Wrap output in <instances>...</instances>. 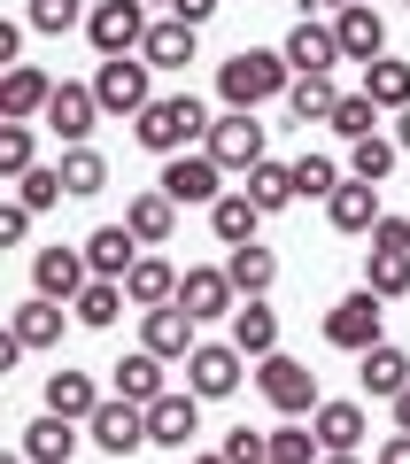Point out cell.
<instances>
[{
    "label": "cell",
    "mask_w": 410,
    "mask_h": 464,
    "mask_svg": "<svg viewBox=\"0 0 410 464\" xmlns=\"http://www.w3.org/2000/svg\"><path fill=\"white\" fill-rule=\"evenodd\" d=\"M333 109H341L333 70H317V78H295V85H287V116H295V124H326Z\"/></svg>",
    "instance_id": "d6a6232c"
},
{
    "label": "cell",
    "mask_w": 410,
    "mask_h": 464,
    "mask_svg": "<svg viewBox=\"0 0 410 464\" xmlns=\"http://www.w3.org/2000/svg\"><path fill=\"white\" fill-rule=\"evenodd\" d=\"M225 457H232V464H271V433L232 426V433H225Z\"/></svg>",
    "instance_id": "bcb514c9"
},
{
    "label": "cell",
    "mask_w": 410,
    "mask_h": 464,
    "mask_svg": "<svg viewBox=\"0 0 410 464\" xmlns=\"http://www.w3.org/2000/svg\"><path fill=\"white\" fill-rule=\"evenodd\" d=\"M317 8H333V16H341V8H348V0H317Z\"/></svg>",
    "instance_id": "680465c9"
},
{
    "label": "cell",
    "mask_w": 410,
    "mask_h": 464,
    "mask_svg": "<svg viewBox=\"0 0 410 464\" xmlns=\"http://www.w3.org/2000/svg\"><path fill=\"white\" fill-rule=\"evenodd\" d=\"M39 124H47L63 148H85V140H93V124H101V93H93V85H70V78H63Z\"/></svg>",
    "instance_id": "8fae6325"
},
{
    "label": "cell",
    "mask_w": 410,
    "mask_h": 464,
    "mask_svg": "<svg viewBox=\"0 0 410 464\" xmlns=\"http://www.w3.org/2000/svg\"><path fill=\"white\" fill-rule=\"evenodd\" d=\"M395 155H403V148H395V132H372V140H348V179H387V170H395Z\"/></svg>",
    "instance_id": "ab89813d"
},
{
    "label": "cell",
    "mask_w": 410,
    "mask_h": 464,
    "mask_svg": "<svg viewBox=\"0 0 410 464\" xmlns=\"http://www.w3.org/2000/svg\"><path fill=\"white\" fill-rule=\"evenodd\" d=\"M109 372H116V395H124V402H140V411L171 395V380H163V356H155V348H132V356H116Z\"/></svg>",
    "instance_id": "44dd1931"
},
{
    "label": "cell",
    "mask_w": 410,
    "mask_h": 464,
    "mask_svg": "<svg viewBox=\"0 0 410 464\" xmlns=\"http://www.w3.org/2000/svg\"><path fill=\"white\" fill-rule=\"evenodd\" d=\"M93 93H101V116H140L155 101V63L148 54H101Z\"/></svg>",
    "instance_id": "3957f363"
},
{
    "label": "cell",
    "mask_w": 410,
    "mask_h": 464,
    "mask_svg": "<svg viewBox=\"0 0 410 464\" xmlns=\"http://www.w3.org/2000/svg\"><path fill=\"white\" fill-rule=\"evenodd\" d=\"M140 348H155L163 364H186L201 348V317L186 302H163V310H140Z\"/></svg>",
    "instance_id": "9c48e42d"
},
{
    "label": "cell",
    "mask_w": 410,
    "mask_h": 464,
    "mask_svg": "<svg viewBox=\"0 0 410 464\" xmlns=\"http://www.w3.org/2000/svg\"><path fill=\"white\" fill-rule=\"evenodd\" d=\"M24 32H32V24H0V63H16V54H24Z\"/></svg>",
    "instance_id": "816d5d0a"
},
{
    "label": "cell",
    "mask_w": 410,
    "mask_h": 464,
    "mask_svg": "<svg viewBox=\"0 0 410 464\" xmlns=\"http://www.w3.org/2000/svg\"><path fill=\"white\" fill-rule=\"evenodd\" d=\"M194 464H232V457H225V449H217V457H194Z\"/></svg>",
    "instance_id": "6f0895ef"
},
{
    "label": "cell",
    "mask_w": 410,
    "mask_h": 464,
    "mask_svg": "<svg viewBox=\"0 0 410 464\" xmlns=\"http://www.w3.org/2000/svg\"><path fill=\"white\" fill-rule=\"evenodd\" d=\"M194 433H201V395L194 387H186V395L171 387L163 402H148V449H186Z\"/></svg>",
    "instance_id": "9a60e30c"
},
{
    "label": "cell",
    "mask_w": 410,
    "mask_h": 464,
    "mask_svg": "<svg viewBox=\"0 0 410 464\" xmlns=\"http://www.w3.org/2000/svg\"><path fill=\"white\" fill-rule=\"evenodd\" d=\"M0 464H32V457H24V449H8V457H0Z\"/></svg>",
    "instance_id": "9f6ffc18"
},
{
    "label": "cell",
    "mask_w": 410,
    "mask_h": 464,
    "mask_svg": "<svg viewBox=\"0 0 410 464\" xmlns=\"http://www.w3.org/2000/svg\"><path fill=\"white\" fill-rule=\"evenodd\" d=\"M279 54H287V63H295V78H317V70L348 63V54H341V32H333V24H310V16H302L295 32L279 39Z\"/></svg>",
    "instance_id": "2e32d148"
},
{
    "label": "cell",
    "mask_w": 410,
    "mask_h": 464,
    "mask_svg": "<svg viewBox=\"0 0 410 464\" xmlns=\"http://www.w3.org/2000/svg\"><path fill=\"white\" fill-rule=\"evenodd\" d=\"M326 124H333L341 140H372V132H379V101H372V93L356 85V93H341V109H333Z\"/></svg>",
    "instance_id": "60d3db41"
},
{
    "label": "cell",
    "mask_w": 410,
    "mask_h": 464,
    "mask_svg": "<svg viewBox=\"0 0 410 464\" xmlns=\"http://www.w3.org/2000/svg\"><path fill=\"white\" fill-rule=\"evenodd\" d=\"M364 93H372L379 109H410V63H403V54H379V63H364Z\"/></svg>",
    "instance_id": "8d00e7d4"
},
{
    "label": "cell",
    "mask_w": 410,
    "mask_h": 464,
    "mask_svg": "<svg viewBox=\"0 0 410 464\" xmlns=\"http://www.w3.org/2000/svg\"><path fill=\"white\" fill-rule=\"evenodd\" d=\"M333 32H341L348 63H379V54H387V16H379L372 0H348L341 16H333Z\"/></svg>",
    "instance_id": "e0dca14e"
},
{
    "label": "cell",
    "mask_w": 410,
    "mask_h": 464,
    "mask_svg": "<svg viewBox=\"0 0 410 464\" xmlns=\"http://www.w3.org/2000/svg\"><path fill=\"white\" fill-rule=\"evenodd\" d=\"M140 256H148V248H140V232H132V225H93V232H85V264H93V279H124Z\"/></svg>",
    "instance_id": "ffe728a7"
},
{
    "label": "cell",
    "mask_w": 410,
    "mask_h": 464,
    "mask_svg": "<svg viewBox=\"0 0 410 464\" xmlns=\"http://www.w3.org/2000/svg\"><path fill=\"white\" fill-rule=\"evenodd\" d=\"M256 225H263L256 194H248V186H225V194H217V209H210V232L225 240V248H248V240H256Z\"/></svg>",
    "instance_id": "83f0119b"
},
{
    "label": "cell",
    "mask_w": 410,
    "mask_h": 464,
    "mask_svg": "<svg viewBox=\"0 0 410 464\" xmlns=\"http://www.w3.org/2000/svg\"><path fill=\"white\" fill-rule=\"evenodd\" d=\"M372 464H410V433H403V426H395V433H387V441H379V457H372Z\"/></svg>",
    "instance_id": "681fc988"
},
{
    "label": "cell",
    "mask_w": 410,
    "mask_h": 464,
    "mask_svg": "<svg viewBox=\"0 0 410 464\" xmlns=\"http://www.w3.org/2000/svg\"><path fill=\"white\" fill-rule=\"evenodd\" d=\"M364 286L379 302H403L410 295V248H364Z\"/></svg>",
    "instance_id": "e575fe53"
},
{
    "label": "cell",
    "mask_w": 410,
    "mask_h": 464,
    "mask_svg": "<svg viewBox=\"0 0 410 464\" xmlns=\"http://www.w3.org/2000/svg\"><path fill=\"white\" fill-rule=\"evenodd\" d=\"M210 124H217V116L201 109L194 93H155L148 109L132 116V140H140L148 155H186V148H201V140H210Z\"/></svg>",
    "instance_id": "6da1fadb"
},
{
    "label": "cell",
    "mask_w": 410,
    "mask_h": 464,
    "mask_svg": "<svg viewBox=\"0 0 410 464\" xmlns=\"http://www.w3.org/2000/svg\"><path fill=\"white\" fill-rule=\"evenodd\" d=\"M179 302L201 317V325H210V317H232V310H240V286H232L225 264H194V271L179 279Z\"/></svg>",
    "instance_id": "5bb4252c"
},
{
    "label": "cell",
    "mask_w": 410,
    "mask_h": 464,
    "mask_svg": "<svg viewBox=\"0 0 410 464\" xmlns=\"http://www.w3.org/2000/svg\"><path fill=\"white\" fill-rule=\"evenodd\" d=\"M326 217H333V232H372L387 209H379V186L372 179H341L333 201H326Z\"/></svg>",
    "instance_id": "d4e9b609"
},
{
    "label": "cell",
    "mask_w": 410,
    "mask_h": 464,
    "mask_svg": "<svg viewBox=\"0 0 410 464\" xmlns=\"http://www.w3.org/2000/svg\"><path fill=\"white\" fill-rule=\"evenodd\" d=\"M85 16H93V0H24V24H32V32H47V39L78 32Z\"/></svg>",
    "instance_id": "f35d334b"
},
{
    "label": "cell",
    "mask_w": 410,
    "mask_h": 464,
    "mask_svg": "<svg viewBox=\"0 0 410 464\" xmlns=\"http://www.w3.org/2000/svg\"><path fill=\"white\" fill-rule=\"evenodd\" d=\"M63 310H70V302H47V295H32V302H16L8 333H16L24 348H54V341H63Z\"/></svg>",
    "instance_id": "f546056e"
},
{
    "label": "cell",
    "mask_w": 410,
    "mask_h": 464,
    "mask_svg": "<svg viewBox=\"0 0 410 464\" xmlns=\"http://www.w3.org/2000/svg\"><path fill=\"white\" fill-rule=\"evenodd\" d=\"M32 124H8V116H0V179H24V170H39L32 163Z\"/></svg>",
    "instance_id": "7bdbcfd3"
},
{
    "label": "cell",
    "mask_w": 410,
    "mask_h": 464,
    "mask_svg": "<svg viewBox=\"0 0 410 464\" xmlns=\"http://www.w3.org/2000/svg\"><path fill=\"white\" fill-rule=\"evenodd\" d=\"M124 279H85V295L70 302V317H78V325H93V333H109L116 317H124Z\"/></svg>",
    "instance_id": "836d02e7"
},
{
    "label": "cell",
    "mask_w": 410,
    "mask_h": 464,
    "mask_svg": "<svg viewBox=\"0 0 410 464\" xmlns=\"http://www.w3.org/2000/svg\"><path fill=\"white\" fill-rule=\"evenodd\" d=\"M317 464H356V449H326V457H317Z\"/></svg>",
    "instance_id": "11a10c76"
},
{
    "label": "cell",
    "mask_w": 410,
    "mask_h": 464,
    "mask_svg": "<svg viewBox=\"0 0 410 464\" xmlns=\"http://www.w3.org/2000/svg\"><path fill=\"white\" fill-rule=\"evenodd\" d=\"M256 387H263V402H271L279 418H310L317 402H326V395H317V372L302 364V356H279V348L256 364Z\"/></svg>",
    "instance_id": "277c9868"
},
{
    "label": "cell",
    "mask_w": 410,
    "mask_h": 464,
    "mask_svg": "<svg viewBox=\"0 0 410 464\" xmlns=\"http://www.w3.org/2000/svg\"><path fill=\"white\" fill-rule=\"evenodd\" d=\"M225 271H232V286H240V302H248V295H271V286H279V256L263 248V240L232 248V256H225Z\"/></svg>",
    "instance_id": "1f68e13d"
},
{
    "label": "cell",
    "mask_w": 410,
    "mask_h": 464,
    "mask_svg": "<svg viewBox=\"0 0 410 464\" xmlns=\"http://www.w3.org/2000/svg\"><path fill=\"white\" fill-rule=\"evenodd\" d=\"M379 325H387V302H379L372 286H356V295H341V302L326 310V341H333V348H348V356H364V348L387 341Z\"/></svg>",
    "instance_id": "5b68a950"
},
{
    "label": "cell",
    "mask_w": 410,
    "mask_h": 464,
    "mask_svg": "<svg viewBox=\"0 0 410 464\" xmlns=\"http://www.w3.org/2000/svg\"><path fill=\"white\" fill-rule=\"evenodd\" d=\"M356 380H364V395H379V402H395L410 387V356L395 341H379V348H364L356 356Z\"/></svg>",
    "instance_id": "4316f807"
},
{
    "label": "cell",
    "mask_w": 410,
    "mask_h": 464,
    "mask_svg": "<svg viewBox=\"0 0 410 464\" xmlns=\"http://www.w3.org/2000/svg\"><path fill=\"white\" fill-rule=\"evenodd\" d=\"M148 8H171V0H148Z\"/></svg>",
    "instance_id": "91938a15"
},
{
    "label": "cell",
    "mask_w": 410,
    "mask_h": 464,
    "mask_svg": "<svg viewBox=\"0 0 410 464\" xmlns=\"http://www.w3.org/2000/svg\"><path fill=\"white\" fill-rule=\"evenodd\" d=\"M47 101H54V78H47V70L8 63V78H0V116H8V124H32V116H47Z\"/></svg>",
    "instance_id": "ac0fdd59"
},
{
    "label": "cell",
    "mask_w": 410,
    "mask_h": 464,
    "mask_svg": "<svg viewBox=\"0 0 410 464\" xmlns=\"http://www.w3.org/2000/svg\"><path fill=\"white\" fill-rule=\"evenodd\" d=\"M179 279H186V271L179 264H163V256H140V264H132L124 271V295H132V310H163V302H179Z\"/></svg>",
    "instance_id": "603a6c76"
},
{
    "label": "cell",
    "mask_w": 410,
    "mask_h": 464,
    "mask_svg": "<svg viewBox=\"0 0 410 464\" xmlns=\"http://www.w3.org/2000/svg\"><path fill=\"white\" fill-rule=\"evenodd\" d=\"M85 441L101 449V457H132V449H148V411L124 395H109L93 418H85Z\"/></svg>",
    "instance_id": "30bf717a"
},
{
    "label": "cell",
    "mask_w": 410,
    "mask_h": 464,
    "mask_svg": "<svg viewBox=\"0 0 410 464\" xmlns=\"http://www.w3.org/2000/svg\"><path fill=\"white\" fill-rule=\"evenodd\" d=\"M85 39H93V54H140L148 47V0H93Z\"/></svg>",
    "instance_id": "52a82bcc"
},
{
    "label": "cell",
    "mask_w": 410,
    "mask_h": 464,
    "mask_svg": "<svg viewBox=\"0 0 410 464\" xmlns=\"http://www.w3.org/2000/svg\"><path fill=\"white\" fill-rule=\"evenodd\" d=\"M248 194H256L263 217H279L287 201H302V194H295V163H271V155H263V163L248 170Z\"/></svg>",
    "instance_id": "d590c367"
},
{
    "label": "cell",
    "mask_w": 410,
    "mask_h": 464,
    "mask_svg": "<svg viewBox=\"0 0 410 464\" xmlns=\"http://www.w3.org/2000/svg\"><path fill=\"white\" fill-rule=\"evenodd\" d=\"M32 201H8V209H0V248H24V240H32Z\"/></svg>",
    "instance_id": "7dc6e473"
},
{
    "label": "cell",
    "mask_w": 410,
    "mask_h": 464,
    "mask_svg": "<svg viewBox=\"0 0 410 464\" xmlns=\"http://www.w3.org/2000/svg\"><path fill=\"white\" fill-rule=\"evenodd\" d=\"M63 186H70V201H93L109 186V155L101 148H63Z\"/></svg>",
    "instance_id": "74e56055"
},
{
    "label": "cell",
    "mask_w": 410,
    "mask_h": 464,
    "mask_svg": "<svg viewBox=\"0 0 410 464\" xmlns=\"http://www.w3.org/2000/svg\"><path fill=\"white\" fill-rule=\"evenodd\" d=\"M225 0H171V16H186V24H210Z\"/></svg>",
    "instance_id": "f907efd6"
},
{
    "label": "cell",
    "mask_w": 410,
    "mask_h": 464,
    "mask_svg": "<svg viewBox=\"0 0 410 464\" xmlns=\"http://www.w3.org/2000/svg\"><path fill=\"white\" fill-rule=\"evenodd\" d=\"M70 186H63V163H39V170H24L16 179V201H32V209H54Z\"/></svg>",
    "instance_id": "ee69618b"
},
{
    "label": "cell",
    "mask_w": 410,
    "mask_h": 464,
    "mask_svg": "<svg viewBox=\"0 0 410 464\" xmlns=\"http://www.w3.org/2000/svg\"><path fill=\"white\" fill-rule=\"evenodd\" d=\"M148 54L155 70H186V63H201V24H186V16H163V24H148Z\"/></svg>",
    "instance_id": "7402d4cb"
},
{
    "label": "cell",
    "mask_w": 410,
    "mask_h": 464,
    "mask_svg": "<svg viewBox=\"0 0 410 464\" xmlns=\"http://www.w3.org/2000/svg\"><path fill=\"white\" fill-rule=\"evenodd\" d=\"M341 179H348V170L333 163V155H302V163H295V194L302 201H333V186H341Z\"/></svg>",
    "instance_id": "b9f144b4"
},
{
    "label": "cell",
    "mask_w": 410,
    "mask_h": 464,
    "mask_svg": "<svg viewBox=\"0 0 410 464\" xmlns=\"http://www.w3.org/2000/svg\"><path fill=\"white\" fill-rule=\"evenodd\" d=\"M225 325H232V348H240L248 364H263V356L279 348V310H271V302H263V295H248L240 310L225 317Z\"/></svg>",
    "instance_id": "d6986e66"
},
{
    "label": "cell",
    "mask_w": 410,
    "mask_h": 464,
    "mask_svg": "<svg viewBox=\"0 0 410 464\" xmlns=\"http://www.w3.org/2000/svg\"><path fill=\"white\" fill-rule=\"evenodd\" d=\"M155 186H163V194L179 201V209H186V201H201V209H217V194H225V163H217L210 148L163 155V179H155Z\"/></svg>",
    "instance_id": "8992f818"
},
{
    "label": "cell",
    "mask_w": 410,
    "mask_h": 464,
    "mask_svg": "<svg viewBox=\"0 0 410 464\" xmlns=\"http://www.w3.org/2000/svg\"><path fill=\"white\" fill-rule=\"evenodd\" d=\"M395 426L410 433V387H403V395H395Z\"/></svg>",
    "instance_id": "db71d44e"
},
{
    "label": "cell",
    "mask_w": 410,
    "mask_h": 464,
    "mask_svg": "<svg viewBox=\"0 0 410 464\" xmlns=\"http://www.w3.org/2000/svg\"><path fill=\"white\" fill-rule=\"evenodd\" d=\"M240 364H248V356L232 341H201L194 356H186V387H194L201 402H225L232 387H240Z\"/></svg>",
    "instance_id": "7c38bea8"
},
{
    "label": "cell",
    "mask_w": 410,
    "mask_h": 464,
    "mask_svg": "<svg viewBox=\"0 0 410 464\" xmlns=\"http://www.w3.org/2000/svg\"><path fill=\"white\" fill-rule=\"evenodd\" d=\"M403 8H410V0H403Z\"/></svg>",
    "instance_id": "94428289"
},
{
    "label": "cell",
    "mask_w": 410,
    "mask_h": 464,
    "mask_svg": "<svg viewBox=\"0 0 410 464\" xmlns=\"http://www.w3.org/2000/svg\"><path fill=\"white\" fill-rule=\"evenodd\" d=\"M364 240H372V248H410V217H379Z\"/></svg>",
    "instance_id": "c3c4849f"
},
{
    "label": "cell",
    "mask_w": 410,
    "mask_h": 464,
    "mask_svg": "<svg viewBox=\"0 0 410 464\" xmlns=\"http://www.w3.org/2000/svg\"><path fill=\"white\" fill-rule=\"evenodd\" d=\"M124 225L140 232V248H163L171 232H179V201H171L163 186H148V194H132V201H124Z\"/></svg>",
    "instance_id": "484cf974"
},
{
    "label": "cell",
    "mask_w": 410,
    "mask_h": 464,
    "mask_svg": "<svg viewBox=\"0 0 410 464\" xmlns=\"http://www.w3.org/2000/svg\"><path fill=\"white\" fill-rule=\"evenodd\" d=\"M101 402H109V395L93 387V372H47V411H63V418H78V426H85Z\"/></svg>",
    "instance_id": "4dcf8cb0"
},
{
    "label": "cell",
    "mask_w": 410,
    "mask_h": 464,
    "mask_svg": "<svg viewBox=\"0 0 410 464\" xmlns=\"http://www.w3.org/2000/svg\"><path fill=\"white\" fill-rule=\"evenodd\" d=\"M263 140H271V132L256 124V109H225V116L210 124V140H201V148H210L217 163H225V179H232V170L248 179V170L263 163Z\"/></svg>",
    "instance_id": "ba28073f"
},
{
    "label": "cell",
    "mask_w": 410,
    "mask_h": 464,
    "mask_svg": "<svg viewBox=\"0 0 410 464\" xmlns=\"http://www.w3.org/2000/svg\"><path fill=\"white\" fill-rule=\"evenodd\" d=\"M78 418H63V411H47V418H32V426H24V457L32 464H70L78 457Z\"/></svg>",
    "instance_id": "cb8c5ba5"
},
{
    "label": "cell",
    "mask_w": 410,
    "mask_h": 464,
    "mask_svg": "<svg viewBox=\"0 0 410 464\" xmlns=\"http://www.w3.org/2000/svg\"><path fill=\"white\" fill-rule=\"evenodd\" d=\"M310 433H317V449H364L372 418H364V402H317V411H310Z\"/></svg>",
    "instance_id": "f1b7e54d"
},
{
    "label": "cell",
    "mask_w": 410,
    "mask_h": 464,
    "mask_svg": "<svg viewBox=\"0 0 410 464\" xmlns=\"http://www.w3.org/2000/svg\"><path fill=\"white\" fill-rule=\"evenodd\" d=\"M326 449H317V433L310 426H279L271 433V464H317Z\"/></svg>",
    "instance_id": "f6af8a7d"
},
{
    "label": "cell",
    "mask_w": 410,
    "mask_h": 464,
    "mask_svg": "<svg viewBox=\"0 0 410 464\" xmlns=\"http://www.w3.org/2000/svg\"><path fill=\"white\" fill-rule=\"evenodd\" d=\"M85 279H93L85 248H63V240H54V248H39V256H32V286H39L47 302H78V295H85Z\"/></svg>",
    "instance_id": "4fadbf2b"
},
{
    "label": "cell",
    "mask_w": 410,
    "mask_h": 464,
    "mask_svg": "<svg viewBox=\"0 0 410 464\" xmlns=\"http://www.w3.org/2000/svg\"><path fill=\"white\" fill-rule=\"evenodd\" d=\"M395 148L410 155V109H395Z\"/></svg>",
    "instance_id": "f5cc1de1"
},
{
    "label": "cell",
    "mask_w": 410,
    "mask_h": 464,
    "mask_svg": "<svg viewBox=\"0 0 410 464\" xmlns=\"http://www.w3.org/2000/svg\"><path fill=\"white\" fill-rule=\"evenodd\" d=\"M287 85H295V63H287L279 47H240L217 63V93H225V109H263V101H279Z\"/></svg>",
    "instance_id": "7a4b0ae2"
}]
</instances>
